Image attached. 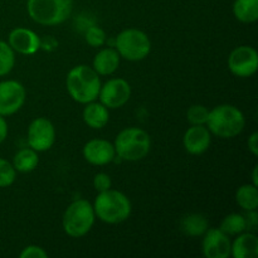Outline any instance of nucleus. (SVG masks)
I'll use <instances>...</instances> for the list:
<instances>
[{"instance_id": "nucleus-1", "label": "nucleus", "mask_w": 258, "mask_h": 258, "mask_svg": "<svg viewBox=\"0 0 258 258\" xmlns=\"http://www.w3.org/2000/svg\"><path fill=\"white\" fill-rule=\"evenodd\" d=\"M66 85L73 100L80 103H88L98 97L101 81L93 68L81 64L70 71Z\"/></svg>"}, {"instance_id": "nucleus-2", "label": "nucleus", "mask_w": 258, "mask_h": 258, "mask_svg": "<svg viewBox=\"0 0 258 258\" xmlns=\"http://www.w3.org/2000/svg\"><path fill=\"white\" fill-rule=\"evenodd\" d=\"M208 130L222 139H232L242 133L246 120L241 111L232 105H219L209 111Z\"/></svg>"}, {"instance_id": "nucleus-3", "label": "nucleus", "mask_w": 258, "mask_h": 258, "mask_svg": "<svg viewBox=\"0 0 258 258\" xmlns=\"http://www.w3.org/2000/svg\"><path fill=\"white\" fill-rule=\"evenodd\" d=\"M93 211L97 218L108 224L121 223L131 214V203L127 197L117 190L101 191L95 201Z\"/></svg>"}, {"instance_id": "nucleus-4", "label": "nucleus", "mask_w": 258, "mask_h": 258, "mask_svg": "<svg viewBox=\"0 0 258 258\" xmlns=\"http://www.w3.org/2000/svg\"><path fill=\"white\" fill-rule=\"evenodd\" d=\"M113 146L116 154L122 160L138 161L149 154L151 140L146 131L138 127H128L118 134Z\"/></svg>"}, {"instance_id": "nucleus-5", "label": "nucleus", "mask_w": 258, "mask_h": 258, "mask_svg": "<svg viewBox=\"0 0 258 258\" xmlns=\"http://www.w3.org/2000/svg\"><path fill=\"white\" fill-rule=\"evenodd\" d=\"M72 0H28V14L42 25H57L70 18Z\"/></svg>"}, {"instance_id": "nucleus-6", "label": "nucleus", "mask_w": 258, "mask_h": 258, "mask_svg": "<svg viewBox=\"0 0 258 258\" xmlns=\"http://www.w3.org/2000/svg\"><path fill=\"white\" fill-rule=\"evenodd\" d=\"M93 206L85 199H78L71 203L63 214V229L73 238H80L87 234L95 223Z\"/></svg>"}, {"instance_id": "nucleus-7", "label": "nucleus", "mask_w": 258, "mask_h": 258, "mask_svg": "<svg viewBox=\"0 0 258 258\" xmlns=\"http://www.w3.org/2000/svg\"><path fill=\"white\" fill-rule=\"evenodd\" d=\"M115 47L120 57L136 62L148 57L151 43L148 35L141 30L126 29L116 37Z\"/></svg>"}, {"instance_id": "nucleus-8", "label": "nucleus", "mask_w": 258, "mask_h": 258, "mask_svg": "<svg viewBox=\"0 0 258 258\" xmlns=\"http://www.w3.org/2000/svg\"><path fill=\"white\" fill-rule=\"evenodd\" d=\"M228 67L237 77H251L258 68L257 50L248 45L236 48L228 57Z\"/></svg>"}, {"instance_id": "nucleus-9", "label": "nucleus", "mask_w": 258, "mask_h": 258, "mask_svg": "<svg viewBox=\"0 0 258 258\" xmlns=\"http://www.w3.org/2000/svg\"><path fill=\"white\" fill-rule=\"evenodd\" d=\"M55 141V130L53 123L44 117L32 121L28 127V144L33 150L47 151Z\"/></svg>"}, {"instance_id": "nucleus-10", "label": "nucleus", "mask_w": 258, "mask_h": 258, "mask_svg": "<svg viewBox=\"0 0 258 258\" xmlns=\"http://www.w3.org/2000/svg\"><path fill=\"white\" fill-rule=\"evenodd\" d=\"M25 88L17 81L0 82V115L9 116L22 108L25 102Z\"/></svg>"}, {"instance_id": "nucleus-11", "label": "nucleus", "mask_w": 258, "mask_h": 258, "mask_svg": "<svg viewBox=\"0 0 258 258\" xmlns=\"http://www.w3.org/2000/svg\"><path fill=\"white\" fill-rule=\"evenodd\" d=\"M98 96L107 108H120L130 100L131 87L122 78H112L101 86Z\"/></svg>"}, {"instance_id": "nucleus-12", "label": "nucleus", "mask_w": 258, "mask_h": 258, "mask_svg": "<svg viewBox=\"0 0 258 258\" xmlns=\"http://www.w3.org/2000/svg\"><path fill=\"white\" fill-rule=\"evenodd\" d=\"M202 248L207 258H228L231 256L232 243L224 232L218 228H211L204 233Z\"/></svg>"}, {"instance_id": "nucleus-13", "label": "nucleus", "mask_w": 258, "mask_h": 258, "mask_svg": "<svg viewBox=\"0 0 258 258\" xmlns=\"http://www.w3.org/2000/svg\"><path fill=\"white\" fill-rule=\"evenodd\" d=\"M13 50L20 54H34L42 47V40L33 30L17 28L9 34V43Z\"/></svg>"}, {"instance_id": "nucleus-14", "label": "nucleus", "mask_w": 258, "mask_h": 258, "mask_svg": "<svg viewBox=\"0 0 258 258\" xmlns=\"http://www.w3.org/2000/svg\"><path fill=\"white\" fill-rule=\"evenodd\" d=\"M115 146L106 140L95 139L88 141L83 148V156L93 165H106L115 159Z\"/></svg>"}, {"instance_id": "nucleus-15", "label": "nucleus", "mask_w": 258, "mask_h": 258, "mask_svg": "<svg viewBox=\"0 0 258 258\" xmlns=\"http://www.w3.org/2000/svg\"><path fill=\"white\" fill-rule=\"evenodd\" d=\"M184 148L193 155H199L208 150L211 145V131L204 125H191L183 138Z\"/></svg>"}, {"instance_id": "nucleus-16", "label": "nucleus", "mask_w": 258, "mask_h": 258, "mask_svg": "<svg viewBox=\"0 0 258 258\" xmlns=\"http://www.w3.org/2000/svg\"><path fill=\"white\" fill-rule=\"evenodd\" d=\"M234 258H256L258 256V238L253 233H239L231 248Z\"/></svg>"}, {"instance_id": "nucleus-17", "label": "nucleus", "mask_w": 258, "mask_h": 258, "mask_svg": "<svg viewBox=\"0 0 258 258\" xmlns=\"http://www.w3.org/2000/svg\"><path fill=\"white\" fill-rule=\"evenodd\" d=\"M120 64V54L113 48H105L100 50L93 58V70L97 75H112Z\"/></svg>"}, {"instance_id": "nucleus-18", "label": "nucleus", "mask_w": 258, "mask_h": 258, "mask_svg": "<svg viewBox=\"0 0 258 258\" xmlns=\"http://www.w3.org/2000/svg\"><path fill=\"white\" fill-rule=\"evenodd\" d=\"M108 118V110L106 106L98 102H88L87 106L83 110V121L90 126L91 128H102L107 125Z\"/></svg>"}, {"instance_id": "nucleus-19", "label": "nucleus", "mask_w": 258, "mask_h": 258, "mask_svg": "<svg viewBox=\"0 0 258 258\" xmlns=\"http://www.w3.org/2000/svg\"><path fill=\"white\" fill-rule=\"evenodd\" d=\"M180 229L189 237L203 236L208 229V221L203 214L193 213L184 217L180 222Z\"/></svg>"}, {"instance_id": "nucleus-20", "label": "nucleus", "mask_w": 258, "mask_h": 258, "mask_svg": "<svg viewBox=\"0 0 258 258\" xmlns=\"http://www.w3.org/2000/svg\"><path fill=\"white\" fill-rule=\"evenodd\" d=\"M233 14L239 22L253 23L258 19V0H236Z\"/></svg>"}, {"instance_id": "nucleus-21", "label": "nucleus", "mask_w": 258, "mask_h": 258, "mask_svg": "<svg viewBox=\"0 0 258 258\" xmlns=\"http://www.w3.org/2000/svg\"><path fill=\"white\" fill-rule=\"evenodd\" d=\"M38 163H39L38 154L32 148L22 149L15 154L14 159H13L14 169L17 171H22V173H29V171L34 170Z\"/></svg>"}, {"instance_id": "nucleus-22", "label": "nucleus", "mask_w": 258, "mask_h": 258, "mask_svg": "<svg viewBox=\"0 0 258 258\" xmlns=\"http://www.w3.org/2000/svg\"><path fill=\"white\" fill-rule=\"evenodd\" d=\"M236 201L241 208L244 211H256L258 207V190L257 186L253 184H246L242 185L237 190Z\"/></svg>"}, {"instance_id": "nucleus-23", "label": "nucleus", "mask_w": 258, "mask_h": 258, "mask_svg": "<svg viewBox=\"0 0 258 258\" xmlns=\"http://www.w3.org/2000/svg\"><path fill=\"white\" fill-rule=\"evenodd\" d=\"M219 229L224 232L227 236H236V234L242 233L247 229L246 218H244V216L238 213L229 214L222 221Z\"/></svg>"}, {"instance_id": "nucleus-24", "label": "nucleus", "mask_w": 258, "mask_h": 258, "mask_svg": "<svg viewBox=\"0 0 258 258\" xmlns=\"http://www.w3.org/2000/svg\"><path fill=\"white\" fill-rule=\"evenodd\" d=\"M15 63L14 50L8 43L0 40V77L8 75Z\"/></svg>"}, {"instance_id": "nucleus-25", "label": "nucleus", "mask_w": 258, "mask_h": 258, "mask_svg": "<svg viewBox=\"0 0 258 258\" xmlns=\"http://www.w3.org/2000/svg\"><path fill=\"white\" fill-rule=\"evenodd\" d=\"M208 116L209 110L203 105L191 106L186 112V118L191 125H206Z\"/></svg>"}, {"instance_id": "nucleus-26", "label": "nucleus", "mask_w": 258, "mask_h": 258, "mask_svg": "<svg viewBox=\"0 0 258 258\" xmlns=\"http://www.w3.org/2000/svg\"><path fill=\"white\" fill-rule=\"evenodd\" d=\"M15 173L13 164L7 161L5 159L0 158V188H7L12 185L15 180Z\"/></svg>"}, {"instance_id": "nucleus-27", "label": "nucleus", "mask_w": 258, "mask_h": 258, "mask_svg": "<svg viewBox=\"0 0 258 258\" xmlns=\"http://www.w3.org/2000/svg\"><path fill=\"white\" fill-rule=\"evenodd\" d=\"M86 42L91 47H101L106 42V33L102 28L92 25L86 30Z\"/></svg>"}, {"instance_id": "nucleus-28", "label": "nucleus", "mask_w": 258, "mask_h": 258, "mask_svg": "<svg viewBox=\"0 0 258 258\" xmlns=\"http://www.w3.org/2000/svg\"><path fill=\"white\" fill-rule=\"evenodd\" d=\"M111 178L105 173H98L96 174L93 178V186L97 191H106L111 189Z\"/></svg>"}, {"instance_id": "nucleus-29", "label": "nucleus", "mask_w": 258, "mask_h": 258, "mask_svg": "<svg viewBox=\"0 0 258 258\" xmlns=\"http://www.w3.org/2000/svg\"><path fill=\"white\" fill-rule=\"evenodd\" d=\"M48 253L38 246H28L20 253V258H47Z\"/></svg>"}, {"instance_id": "nucleus-30", "label": "nucleus", "mask_w": 258, "mask_h": 258, "mask_svg": "<svg viewBox=\"0 0 258 258\" xmlns=\"http://www.w3.org/2000/svg\"><path fill=\"white\" fill-rule=\"evenodd\" d=\"M248 149L254 156L258 155V133H253L248 139Z\"/></svg>"}, {"instance_id": "nucleus-31", "label": "nucleus", "mask_w": 258, "mask_h": 258, "mask_svg": "<svg viewBox=\"0 0 258 258\" xmlns=\"http://www.w3.org/2000/svg\"><path fill=\"white\" fill-rule=\"evenodd\" d=\"M8 136V123L5 121L4 116L0 115V144L7 139Z\"/></svg>"}, {"instance_id": "nucleus-32", "label": "nucleus", "mask_w": 258, "mask_h": 258, "mask_svg": "<svg viewBox=\"0 0 258 258\" xmlns=\"http://www.w3.org/2000/svg\"><path fill=\"white\" fill-rule=\"evenodd\" d=\"M253 185H258V180H257V166H254V169H253Z\"/></svg>"}]
</instances>
